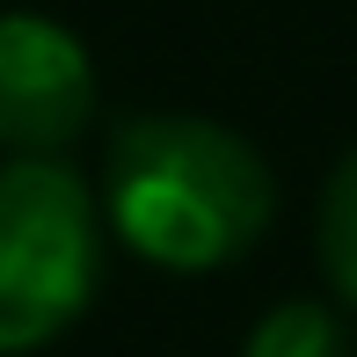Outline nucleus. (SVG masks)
Here are the masks:
<instances>
[{
  "label": "nucleus",
  "instance_id": "obj_1",
  "mask_svg": "<svg viewBox=\"0 0 357 357\" xmlns=\"http://www.w3.org/2000/svg\"><path fill=\"white\" fill-rule=\"evenodd\" d=\"M95 204L124 255L168 270V278H212L270 234L278 175L219 117L132 109L102 146Z\"/></svg>",
  "mask_w": 357,
  "mask_h": 357
},
{
  "label": "nucleus",
  "instance_id": "obj_2",
  "mask_svg": "<svg viewBox=\"0 0 357 357\" xmlns=\"http://www.w3.org/2000/svg\"><path fill=\"white\" fill-rule=\"evenodd\" d=\"M109 226L66 153H0V357L52 350L102 291Z\"/></svg>",
  "mask_w": 357,
  "mask_h": 357
},
{
  "label": "nucleus",
  "instance_id": "obj_3",
  "mask_svg": "<svg viewBox=\"0 0 357 357\" xmlns=\"http://www.w3.org/2000/svg\"><path fill=\"white\" fill-rule=\"evenodd\" d=\"M95 59L59 15H0V153H66L95 124Z\"/></svg>",
  "mask_w": 357,
  "mask_h": 357
},
{
  "label": "nucleus",
  "instance_id": "obj_4",
  "mask_svg": "<svg viewBox=\"0 0 357 357\" xmlns=\"http://www.w3.org/2000/svg\"><path fill=\"white\" fill-rule=\"evenodd\" d=\"M241 357H350V328L328 299H278L241 335Z\"/></svg>",
  "mask_w": 357,
  "mask_h": 357
},
{
  "label": "nucleus",
  "instance_id": "obj_5",
  "mask_svg": "<svg viewBox=\"0 0 357 357\" xmlns=\"http://www.w3.org/2000/svg\"><path fill=\"white\" fill-rule=\"evenodd\" d=\"M314 248H321V278H328V291L357 314V146L328 168V183H321Z\"/></svg>",
  "mask_w": 357,
  "mask_h": 357
}]
</instances>
